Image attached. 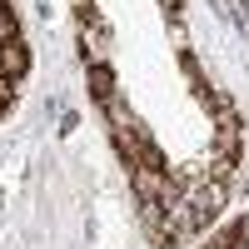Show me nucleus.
I'll list each match as a JSON object with an SVG mask.
<instances>
[{"label": "nucleus", "instance_id": "9d476101", "mask_svg": "<svg viewBox=\"0 0 249 249\" xmlns=\"http://www.w3.org/2000/svg\"><path fill=\"white\" fill-rule=\"evenodd\" d=\"M10 105H15V95H10V90H0V115H5Z\"/></svg>", "mask_w": 249, "mask_h": 249}, {"label": "nucleus", "instance_id": "f03ea898", "mask_svg": "<svg viewBox=\"0 0 249 249\" xmlns=\"http://www.w3.org/2000/svg\"><path fill=\"white\" fill-rule=\"evenodd\" d=\"M105 115H110V144L124 155V164H135V155H140V140H144V135H140V130H135V124L124 120V115H120V105H110Z\"/></svg>", "mask_w": 249, "mask_h": 249}, {"label": "nucleus", "instance_id": "423d86ee", "mask_svg": "<svg viewBox=\"0 0 249 249\" xmlns=\"http://www.w3.org/2000/svg\"><path fill=\"white\" fill-rule=\"evenodd\" d=\"M75 25H80V30L105 25V20H100V10H95V0H75Z\"/></svg>", "mask_w": 249, "mask_h": 249}, {"label": "nucleus", "instance_id": "1a4fd4ad", "mask_svg": "<svg viewBox=\"0 0 249 249\" xmlns=\"http://www.w3.org/2000/svg\"><path fill=\"white\" fill-rule=\"evenodd\" d=\"M160 5H164V20H170V30H175V25H184V20H179V0H160Z\"/></svg>", "mask_w": 249, "mask_h": 249}, {"label": "nucleus", "instance_id": "0eeeda50", "mask_svg": "<svg viewBox=\"0 0 249 249\" xmlns=\"http://www.w3.org/2000/svg\"><path fill=\"white\" fill-rule=\"evenodd\" d=\"M219 239L230 244V249H249V219H234V224H230V230H224Z\"/></svg>", "mask_w": 249, "mask_h": 249}, {"label": "nucleus", "instance_id": "7ed1b4c3", "mask_svg": "<svg viewBox=\"0 0 249 249\" xmlns=\"http://www.w3.org/2000/svg\"><path fill=\"white\" fill-rule=\"evenodd\" d=\"M25 75H30V50L20 45V40H5V45H0V80L15 85V80H25Z\"/></svg>", "mask_w": 249, "mask_h": 249}, {"label": "nucleus", "instance_id": "20e7f679", "mask_svg": "<svg viewBox=\"0 0 249 249\" xmlns=\"http://www.w3.org/2000/svg\"><path fill=\"white\" fill-rule=\"evenodd\" d=\"M90 95H95L100 110L115 105V70H110V65H90Z\"/></svg>", "mask_w": 249, "mask_h": 249}, {"label": "nucleus", "instance_id": "39448f33", "mask_svg": "<svg viewBox=\"0 0 249 249\" xmlns=\"http://www.w3.org/2000/svg\"><path fill=\"white\" fill-rule=\"evenodd\" d=\"M175 60H179L184 80H190V90H195V85H204V70H199V60H195V50H190V45H179V50H175Z\"/></svg>", "mask_w": 249, "mask_h": 249}, {"label": "nucleus", "instance_id": "9b49d317", "mask_svg": "<svg viewBox=\"0 0 249 249\" xmlns=\"http://www.w3.org/2000/svg\"><path fill=\"white\" fill-rule=\"evenodd\" d=\"M5 5H10V0H0V10H5Z\"/></svg>", "mask_w": 249, "mask_h": 249}, {"label": "nucleus", "instance_id": "6e6552de", "mask_svg": "<svg viewBox=\"0 0 249 249\" xmlns=\"http://www.w3.org/2000/svg\"><path fill=\"white\" fill-rule=\"evenodd\" d=\"M15 30H20V20H15V10L5 5V10H0V35H5V40H15Z\"/></svg>", "mask_w": 249, "mask_h": 249}, {"label": "nucleus", "instance_id": "f257e3e1", "mask_svg": "<svg viewBox=\"0 0 249 249\" xmlns=\"http://www.w3.org/2000/svg\"><path fill=\"white\" fill-rule=\"evenodd\" d=\"M214 155L244 160V120H239V110H234V105L214 115Z\"/></svg>", "mask_w": 249, "mask_h": 249}]
</instances>
